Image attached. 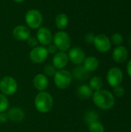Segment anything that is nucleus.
<instances>
[{
	"instance_id": "nucleus-1",
	"label": "nucleus",
	"mask_w": 131,
	"mask_h": 132,
	"mask_svg": "<svg viewBox=\"0 0 131 132\" xmlns=\"http://www.w3.org/2000/svg\"><path fill=\"white\" fill-rule=\"evenodd\" d=\"M92 97L95 106L103 111L111 109L115 104V97L107 90L101 89L94 91Z\"/></svg>"
},
{
	"instance_id": "nucleus-2",
	"label": "nucleus",
	"mask_w": 131,
	"mask_h": 132,
	"mask_svg": "<svg viewBox=\"0 0 131 132\" xmlns=\"http://www.w3.org/2000/svg\"><path fill=\"white\" fill-rule=\"evenodd\" d=\"M34 105L36 111L41 114L49 112L53 107V97L47 91L39 92L34 99Z\"/></svg>"
},
{
	"instance_id": "nucleus-3",
	"label": "nucleus",
	"mask_w": 131,
	"mask_h": 132,
	"mask_svg": "<svg viewBox=\"0 0 131 132\" xmlns=\"http://www.w3.org/2000/svg\"><path fill=\"white\" fill-rule=\"evenodd\" d=\"M53 43L59 51L67 52L71 48L72 39L68 32L64 30H59L53 35Z\"/></svg>"
},
{
	"instance_id": "nucleus-4",
	"label": "nucleus",
	"mask_w": 131,
	"mask_h": 132,
	"mask_svg": "<svg viewBox=\"0 0 131 132\" xmlns=\"http://www.w3.org/2000/svg\"><path fill=\"white\" fill-rule=\"evenodd\" d=\"M25 22L30 29H38L43 23V15L36 9H29L25 14Z\"/></svg>"
},
{
	"instance_id": "nucleus-5",
	"label": "nucleus",
	"mask_w": 131,
	"mask_h": 132,
	"mask_svg": "<svg viewBox=\"0 0 131 132\" xmlns=\"http://www.w3.org/2000/svg\"><path fill=\"white\" fill-rule=\"evenodd\" d=\"M73 79L71 72L66 69L57 70L53 76L54 84L60 90H65L69 87L73 81Z\"/></svg>"
},
{
	"instance_id": "nucleus-6",
	"label": "nucleus",
	"mask_w": 131,
	"mask_h": 132,
	"mask_svg": "<svg viewBox=\"0 0 131 132\" xmlns=\"http://www.w3.org/2000/svg\"><path fill=\"white\" fill-rule=\"evenodd\" d=\"M18 90V83L12 76H5L0 80V93L5 96H12Z\"/></svg>"
},
{
	"instance_id": "nucleus-7",
	"label": "nucleus",
	"mask_w": 131,
	"mask_h": 132,
	"mask_svg": "<svg viewBox=\"0 0 131 132\" xmlns=\"http://www.w3.org/2000/svg\"><path fill=\"white\" fill-rule=\"evenodd\" d=\"M49 53L46 49V46H38L32 48L29 54L30 60L36 64H40L44 63L48 58Z\"/></svg>"
},
{
	"instance_id": "nucleus-8",
	"label": "nucleus",
	"mask_w": 131,
	"mask_h": 132,
	"mask_svg": "<svg viewBox=\"0 0 131 132\" xmlns=\"http://www.w3.org/2000/svg\"><path fill=\"white\" fill-rule=\"evenodd\" d=\"M124 80V73L120 68L114 67L110 68L107 73V81L108 84L114 88L120 86Z\"/></svg>"
},
{
	"instance_id": "nucleus-9",
	"label": "nucleus",
	"mask_w": 131,
	"mask_h": 132,
	"mask_svg": "<svg viewBox=\"0 0 131 132\" xmlns=\"http://www.w3.org/2000/svg\"><path fill=\"white\" fill-rule=\"evenodd\" d=\"M69 56V60L76 66H80L83 64L84 60L86 59L85 51L80 46H73L69 50L67 53Z\"/></svg>"
},
{
	"instance_id": "nucleus-10",
	"label": "nucleus",
	"mask_w": 131,
	"mask_h": 132,
	"mask_svg": "<svg viewBox=\"0 0 131 132\" xmlns=\"http://www.w3.org/2000/svg\"><path fill=\"white\" fill-rule=\"evenodd\" d=\"M36 37L37 38L39 43L41 46H47L49 44L53 43V34L52 31L46 26H41L36 30Z\"/></svg>"
},
{
	"instance_id": "nucleus-11",
	"label": "nucleus",
	"mask_w": 131,
	"mask_h": 132,
	"mask_svg": "<svg viewBox=\"0 0 131 132\" xmlns=\"http://www.w3.org/2000/svg\"><path fill=\"white\" fill-rule=\"evenodd\" d=\"M97 51L100 53H107L111 48V42L110 38L105 34H98L95 36L93 43Z\"/></svg>"
},
{
	"instance_id": "nucleus-12",
	"label": "nucleus",
	"mask_w": 131,
	"mask_h": 132,
	"mask_svg": "<svg viewBox=\"0 0 131 132\" xmlns=\"http://www.w3.org/2000/svg\"><path fill=\"white\" fill-rule=\"evenodd\" d=\"M12 34L17 41H26L31 36V29L25 25H18L13 28Z\"/></svg>"
},
{
	"instance_id": "nucleus-13",
	"label": "nucleus",
	"mask_w": 131,
	"mask_h": 132,
	"mask_svg": "<svg viewBox=\"0 0 131 132\" xmlns=\"http://www.w3.org/2000/svg\"><path fill=\"white\" fill-rule=\"evenodd\" d=\"M69 56L66 52L58 51L53 55L52 60V64L56 70L65 69V67L69 63Z\"/></svg>"
},
{
	"instance_id": "nucleus-14",
	"label": "nucleus",
	"mask_w": 131,
	"mask_h": 132,
	"mask_svg": "<svg viewBox=\"0 0 131 132\" xmlns=\"http://www.w3.org/2000/svg\"><path fill=\"white\" fill-rule=\"evenodd\" d=\"M32 84L35 89L39 92L45 91L49 85V79L43 73H37L33 77Z\"/></svg>"
},
{
	"instance_id": "nucleus-15",
	"label": "nucleus",
	"mask_w": 131,
	"mask_h": 132,
	"mask_svg": "<svg viewBox=\"0 0 131 132\" xmlns=\"http://www.w3.org/2000/svg\"><path fill=\"white\" fill-rule=\"evenodd\" d=\"M128 57V50L124 46H118L114 48L112 53L113 60L117 63H122L127 60Z\"/></svg>"
},
{
	"instance_id": "nucleus-16",
	"label": "nucleus",
	"mask_w": 131,
	"mask_h": 132,
	"mask_svg": "<svg viewBox=\"0 0 131 132\" xmlns=\"http://www.w3.org/2000/svg\"><path fill=\"white\" fill-rule=\"evenodd\" d=\"M7 114L8 120L16 123L22 121L23 119L25 118V113L23 110L19 107H13L10 108L8 111Z\"/></svg>"
},
{
	"instance_id": "nucleus-17",
	"label": "nucleus",
	"mask_w": 131,
	"mask_h": 132,
	"mask_svg": "<svg viewBox=\"0 0 131 132\" xmlns=\"http://www.w3.org/2000/svg\"><path fill=\"white\" fill-rule=\"evenodd\" d=\"M100 63L99 60L97 57L93 56H86V59L84 60L83 63V67L89 72H94L95 70H97V68L99 67Z\"/></svg>"
},
{
	"instance_id": "nucleus-18",
	"label": "nucleus",
	"mask_w": 131,
	"mask_h": 132,
	"mask_svg": "<svg viewBox=\"0 0 131 132\" xmlns=\"http://www.w3.org/2000/svg\"><path fill=\"white\" fill-rule=\"evenodd\" d=\"M73 78L80 80V81H83L86 80L88 77H89V74L90 73L83 67V66H76V67H75L73 71L71 72Z\"/></svg>"
},
{
	"instance_id": "nucleus-19",
	"label": "nucleus",
	"mask_w": 131,
	"mask_h": 132,
	"mask_svg": "<svg viewBox=\"0 0 131 132\" xmlns=\"http://www.w3.org/2000/svg\"><path fill=\"white\" fill-rule=\"evenodd\" d=\"M69 16L65 13H59L55 17V26L59 30H64L69 25Z\"/></svg>"
},
{
	"instance_id": "nucleus-20",
	"label": "nucleus",
	"mask_w": 131,
	"mask_h": 132,
	"mask_svg": "<svg viewBox=\"0 0 131 132\" xmlns=\"http://www.w3.org/2000/svg\"><path fill=\"white\" fill-rule=\"evenodd\" d=\"M76 94L79 98L82 100H86L93 97V90L90 88L89 85L86 84H82L79 86L76 90Z\"/></svg>"
},
{
	"instance_id": "nucleus-21",
	"label": "nucleus",
	"mask_w": 131,
	"mask_h": 132,
	"mask_svg": "<svg viewBox=\"0 0 131 132\" xmlns=\"http://www.w3.org/2000/svg\"><path fill=\"white\" fill-rule=\"evenodd\" d=\"M89 86L93 91H97L101 90L103 86V81L101 77L99 76L92 77L89 82Z\"/></svg>"
},
{
	"instance_id": "nucleus-22",
	"label": "nucleus",
	"mask_w": 131,
	"mask_h": 132,
	"mask_svg": "<svg viewBox=\"0 0 131 132\" xmlns=\"http://www.w3.org/2000/svg\"><path fill=\"white\" fill-rule=\"evenodd\" d=\"M83 119H84V121L86 124L90 125V123L97 121L99 120V115H98L97 112H96L95 111L90 110L85 113Z\"/></svg>"
},
{
	"instance_id": "nucleus-23",
	"label": "nucleus",
	"mask_w": 131,
	"mask_h": 132,
	"mask_svg": "<svg viewBox=\"0 0 131 132\" xmlns=\"http://www.w3.org/2000/svg\"><path fill=\"white\" fill-rule=\"evenodd\" d=\"M88 130L90 132H104L105 128L102 123L99 121H94L88 125Z\"/></svg>"
},
{
	"instance_id": "nucleus-24",
	"label": "nucleus",
	"mask_w": 131,
	"mask_h": 132,
	"mask_svg": "<svg viewBox=\"0 0 131 132\" xmlns=\"http://www.w3.org/2000/svg\"><path fill=\"white\" fill-rule=\"evenodd\" d=\"M110 42L112 45H114L116 46H121L122 43H124V36L120 33H113L111 37H110Z\"/></svg>"
},
{
	"instance_id": "nucleus-25",
	"label": "nucleus",
	"mask_w": 131,
	"mask_h": 132,
	"mask_svg": "<svg viewBox=\"0 0 131 132\" xmlns=\"http://www.w3.org/2000/svg\"><path fill=\"white\" fill-rule=\"evenodd\" d=\"M8 104L9 103L7 96L0 93V113L5 112L8 108Z\"/></svg>"
},
{
	"instance_id": "nucleus-26",
	"label": "nucleus",
	"mask_w": 131,
	"mask_h": 132,
	"mask_svg": "<svg viewBox=\"0 0 131 132\" xmlns=\"http://www.w3.org/2000/svg\"><path fill=\"white\" fill-rule=\"evenodd\" d=\"M56 69L53 67V64H46L43 67V74L48 77H53L55 73L56 72Z\"/></svg>"
},
{
	"instance_id": "nucleus-27",
	"label": "nucleus",
	"mask_w": 131,
	"mask_h": 132,
	"mask_svg": "<svg viewBox=\"0 0 131 132\" xmlns=\"http://www.w3.org/2000/svg\"><path fill=\"white\" fill-rule=\"evenodd\" d=\"M114 97H124V95L125 94V89L122 87V86H117L116 87L113 88V93Z\"/></svg>"
},
{
	"instance_id": "nucleus-28",
	"label": "nucleus",
	"mask_w": 131,
	"mask_h": 132,
	"mask_svg": "<svg viewBox=\"0 0 131 132\" xmlns=\"http://www.w3.org/2000/svg\"><path fill=\"white\" fill-rule=\"evenodd\" d=\"M26 41H27V44L29 45V46H30L32 49L34 48V47L38 46L39 44L37 38L36 36H31Z\"/></svg>"
},
{
	"instance_id": "nucleus-29",
	"label": "nucleus",
	"mask_w": 131,
	"mask_h": 132,
	"mask_svg": "<svg viewBox=\"0 0 131 132\" xmlns=\"http://www.w3.org/2000/svg\"><path fill=\"white\" fill-rule=\"evenodd\" d=\"M95 36L93 32H89L87 34L85 35L84 36V40L86 43L88 44H93V41H94V39H95Z\"/></svg>"
},
{
	"instance_id": "nucleus-30",
	"label": "nucleus",
	"mask_w": 131,
	"mask_h": 132,
	"mask_svg": "<svg viewBox=\"0 0 131 132\" xmlns=\"http://www.w3.org/2000/svg\"><path fill=\"white\" fill-rule=\"evenodd\" d=\"M46 49H47L48 53L49 54H51V55H54V54H56L59 51L58 49H57V47L53 43H51L49 46H47Z\"/></svg>"
},
{
	"instance_id": "nucleus-31",
	"label": "nucleus",
	"mask_w": 131,
	"mask_h": 132,
	"mask_svg": "<svg viewBox=\"0 0 131 132\" xmlns=\"http://www.w3.org/2000/svg\"><path fill=\"white\" fill-rule=\"evenodd\" d=\"M8 121V114L5 112H2L0 113V123L3 124L5 123Z\"/></svg>"
},
{
	"instance_id": "nucleus-32",
	"label": "nucleus",
	"mask_w": 131,
	"mask_h": 132,
	"mask_svg": "<svg viewBox=\"0 0 131 132\" xmlns=\"http://www.w3.org/2000/svg\"><path fill=\"white\" fill-rule=\"evenodd\" d=\"M127 73L128 76L131 78V60L127 63Z\"/></svg>"
},
{
	"instance_id": "nucleus-33",
	"label": "nucleus",
	"mask_w": 131,
	"mask_h": 132,
	"mask_svg": "<svg viewBox=\"0 0 131 132\" xmlns=\"http://www.w3.org/2000/svg\"><path fill=\"white\" fill-rule=\"evenodd\" d=\"M13 2H16V3H22V2H23L25 0H12Z\"/></svg>"
},
{
	"instance_id": "nucleus-34",
	"label": "nucleus",
	"mask_w": 131,
	"mask_h": 132,
	"mask_svg": "<svg viewBox=\"0 0 131 132\" xmlns=\"http://www.w3.org/2000/svg\"><path fill=\"white\" fill-rule=\"evenodd\" d=\"M130 45L131 46V36H130Z\"/></svg>"
},
{
	"instance_id": "nucleus-35",
	"label": "nucleus",
	"mask_w": 131,
	"mask_h": 132,
	"mask_svg": "<svg viewBox=\"0 0 131 132\" xmlns=\"http://www.w3.org/2000/svg\"><path fill=\"white\" fill-rule=\"evenodd\" d=\"M130 100H131V97H130Z\"/></svg>"
},
{
	"instance_id": "nucleus-36",
	"label": "nucleus",
	"mask_w": 131,
	"mask_h": 132,
	"mask_svg": "<svg viewBox=\"0 0 131 132\" xmlns=\"http://www.w3.org/2000/svg\"><path fill=\"white\" fill-rule=\"evenodd\" d=\"M0 132H1V131H0Z\"/></svg>"
}]
</instances>
